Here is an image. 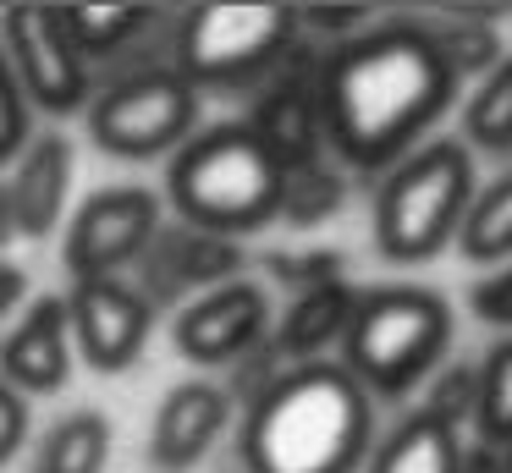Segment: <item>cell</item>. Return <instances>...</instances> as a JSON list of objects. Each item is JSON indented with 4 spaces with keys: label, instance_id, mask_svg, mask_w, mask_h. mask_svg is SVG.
<instances>
[{
    "label": "cell",
    "instance_id": "cell-1",
    "mask_svg": "<svg viewBox=\"0 0 512 473\" xmlns=\"http://www.w3.org/2000/svg\"><path fill=\"white\" fill-rule=\"evenodd\" d=\"M441 39L419 28H380L342 44L320 72L325 138L353 165H386L430 127L452 99Z\"/></svg>",
    "mask_w": 512,
    "mask_h": 473
},
{
    "label": "cell",
    "instance_id": "cell-2",
    "mask_svg": "<svg viewBox=\"0 0 512 473\" xmlns=\"http://www.w3.org/2000/svg\"><path fill=\"white\" fill-rule=\"evenodd\" d=\"M369 446V396L342 363H298L254 396L243 473H353Z\"/></svg>",
    "mask_w": 512,
    "mask_h": 473
},
{
    "label": "cell",
    "instance_id": "cell-3",
    "mask_svg": "<svg viewBox=\"0 0 512 473\" xmlns=\"http://www.w3.org/2000/svg\"><path fill=\"white\" fill-rule=\"evenodd\" d=\"M281 165L265 143L248 132V121H221L177 149L171 160V204L182 209V226L237 237L281 215Z\"/></svg>",
    "mask_w": 512,
    "mask_h": 473
},
{
    "label": "cell",
    "instance_id": "cell-4",
    "mask_svg": "<svg viewBox=\"0 0 512 473\" xmlns=\"http://www.w3.org/2000/svg\"><path fill=\"white\" fill-rule=\"evenodd\" d=\"M446 336H452V308L446 297L424 292V286H380V292L358 297L353 325H347L342 347L358 385L369 391H408L435 358H441Z\"/></svg>",
    "mask_w": 512,
    "mask_h": 473
},
{
    "label": "cell",
    "instance_id": "cell-5",
    "mask_svg": "<svg viewBox=\"0 0 512 473\" xmlns=\"http://www.w3.org/2000/svg\"><path fill=\"white\" fill-rule=\"evenodd\" d=\"M474 204V165L463 143H430L386 176L375 198V242L386 259L419 264L463 226Z\"/></svg>",
    "mask_w": 512,
    "mask_h": 473
},
{
    "label": "cell",
    "instance_id": "cell-6",
    "mask_svg": "<svg viewBox=\"0 0 512 473\" xmlns=\"http://www.w3.org/2000/svg\"><path fill=\"white\" fill-rule=\"evenodd\" d=\"M298 33L292 6H193L177 22V61L171 72L199 88L254 83L270 61H281Z\"/></svg>",
    "mask_w": 512,
    "mask_h": 473
},
{
    "label": "cell",
    "instance_id": "cell-7",
    "mask_svg": "<svg viewBox=\"0 0 512 473\" xmlns=\"http://www.w3.org/2000/svg\"><path fill=\"white\" fill-rule=\"evenodd\" d=\"M193 121H199V94L171 66H138L89 105L94 143L122 160H155L166 149H182L193 138Z\"/></svg>",
    "mask_w": 512,
    "mask_h": 473
},
{
    "label": "cell",
    "instance_id": "cell-8",
    "mask_svg": "<svg viewBox=\"0 0 512 473\" xmlns=\"http://www.w3.org/2000/svg\"><path fill=\"white\" fill-rule=\"evenodd\" d=\"M0 55L12 66L28 110L67 116L89 99V61L67 39L61 6H6L0 11Z\"/></svg>",
    "mask_w": 512,
    "mask_h": 473
},
{
    "label": "cell",
    "instance_id": "cell-9",
    "mask_svg": "<svg viewBox=\"0 0 512 473\" xmlns=\"http://www.w3.org/2000/svg\"><path fill=\"white\" fill-rule=\"evenodd\" d=\"M155 231H160V198L149 187H105V193L83 198L78 215L67 220L61 264H67L72 286L116 281V270L144 259Z\"/></svg>",
    "mask_w": 512,
    "mask_h": 473
},
{
    "label": "cell",
    "instance_id": "cell-10",
    "mask_svg": "<svg viewBox=\"0 0 512 473\" xmlns=\"http://www.w3.org/2000/svg\"><path fill=\"white\" fill-rule=\"evenodd\" d=\"M67 325H72L78 352L94 369L122 374V369H133V358L144 352L155 314H149V303L127 281H83V286H72V297H67Z\"/></svg>",
    "mask_w": 512,
    "mask_h": 473
},
{
    "label": "cell",
    "instance_id": "cell-11",
    "mask_svg": "<svg viewBox=\"0 0 512 473\" xmlns=\"http://www.w3.org/2000/svg\"><path fill=\"white\" fill-rule=\"evenodd\" d=\"M265 292L248 281H226L210 292L188 297L177 314V352L193 363H232L265 336Z\"/></svg>",
    "mask_w": 512,
    "mask_h": 473
},
{
    "label": "cell",
    "instance_id": "cell-12",
    "mask_svg": "<svg viewBox=\"0 0 512 473\" xmlns=\"http://www.w3.org/2000/svg\"><path fill=\"white\" fill-rule=\"evenodd\" d=\"M6 193V215H12V237H50L67 215L72 193V143L67 132H34L17 149L12 176L0 182Z\"/></svg>",
    "mask_w": 512,
    "mask_h": 473
},
{
    "label": "cell",
    "instance_id": "cell-13",
    "mask_svg": "<svg viewBox=\"0 0 512 473\" xmlns=\"http://www.w3.org/2000/svg\"><path fill=\"white\" fill-rule=\"evenodd\" d=\"M237 242L232 237H210V231H193V226H166L160 220V231L149 237L144 248V286H133L138 297L149 303V314H155V303H166V297H182V292H199V286H226L237 270Z\"/></svg>",
    "mask_w": 512,
    "mask_h": 473
},
{
    "label": "cell",
    "instance_id": "cell-14",
    "mask_svg": "<svg viewBox=\"0 0 512 473\" xmlns=\"http://www.w3.org/2000/svg\"><path fill=\"white\" fill-rule=\"evenodd\" d=\"M72 374V325L67 297H34L28 314L0 341V380L17 396H50Z\"/></svg>",
    "mask_w": 512,
    "mask_h": 473
},
{
    "label": "cell",
    "instance_id": "cell-15",
    "mask_svg": "<svg viewBox=\"0 0 512 473\" xmlns=\"http://www.w3.org/2000/svg\"><path fill=\"white\" fill-rule=\"evenodd\" d=\"M226 413H232V402H226L221 385H210V380L171 385L160 413H155V424H149V457L166 473L193 468V462L215 446V435L226 429Z\"/></svg>",
    "mask_w": 512,
    "mask_h": 473
},
{
    "label": "cell",
    "instance_id": "cell-16",
    "mask_svg": "<svg viewBox=\"0 0 512 473\" xmlns=\"http://www.w3.org/2000/svg\"><path fill=\"white\" fill-rule=\"evenodd\" d=\"M248 132H254L270 154H276L281 171L314 165V149H320V132H325V121H320V88L298 83V77L276 83L265 99H259Z\"/></svg>",
    "mask_w": 512,
    "mask_h": 473
},
{
    "label": "cell",
    "instance_id": "cell-17",
    "mask_svg": "<svg viewBox=\"0 0 512 473\" xmlns=\"http://www.w3.org/2000/svg\"><path fill=\"white\" fill-rule=\"evenodd\" d=\"M353 308H358V292H353L347 281H314L309 292H303L298 303L287 308L276 347L287 352V358L320 363V352L331 347V341L347 336V325H353Z\"/></svg>",
    "mask_w": 512,
    "mask_h": 473
},
{
    "label": "cell",
    "instance_id": "cell-18",
    "mask_svg": "<svg viewBox=\"0 0 512 473\" xmlns=\"http://www.w3.org/2000/svg\"><path fill=\"white\" fill-rule=\"evenodd\" d=\"M463 446H457V429H446L441 418L413 413L386 446L375 451V468L369 473H457Z\"/></svg>",
    "mask_w": 512,
    "mask_h": 473
},
{
    "label": "cell",
    "instance_id": "cell-19",
    "mask_svg": "<svg viewBox=\"0 0 512 473\" xmlns=\"http://www.w3.org/2000/svg\"><path fill=\"white\" fill-rule=\"evenodd\" d=\"M61 22H67V39L78 44V55L94 66L105 55H122L144 28H155V11L149 6H61Z\"/></svg>",
    "mask_w": 512,
    "mask_h": 473
},
{
    "label": "cell",
    "instance_id": "cell-20",
    "mask_svg": "<svg viewBox=\"0 0 512 473\" xmlns=\"http://www.w3.org/2000/svg\"><path fill=\"white\" fill-rule=\"evenodd\" d=\"M111 457V424L100 413H67L39 446L34 473H100Z\"/></svg>",
    "mask_w": 512,
    "mask_h": 473
},
{
    "label": "cell",
    "instance_id": "cell-21",
    "mask_svg": "<svg viewBox=\"0 0 512 473\" xmlns=\"http://www.w3.org/2000/svg\"><path fill=\"white\" fill-rule=\"evenodd\" d=\"M457 237H463L468 259H507L512 253V176H501L496 187H485V193L463 209Z\"/></svg>",
    "mask_w": 512,
    "mask_h": 473
},
{
    "label": "cell",
    "instance_id": "cell-22",
    "mask_svg": "<svg viewBox=\"0 0 512 473\" xmlns=\"http://www.w3.org/2000/svg\"><path fill=\"white\" fill-rule=\"evenodd\" d=\"M474 418L490 446H512V341H501L474 374Z\"/></svg>",
    "mask_w": 512,
    "mask_h": 473
},
{
    "label": "cell",
    "instance_id": "cell-23",
    "mask_svg": "<svg viewBox=\"0 0 512 473\" xmlns=\"http://www.w3.org/2000/svg\"><path fill=\"white\" fill-rule=\"evenodd\" d=\"M468 138L485 143V149H507L512 143V61H501L479 83V94L468 99Z\"/></svg>",
    "mask_w": 512,
    "mask_h": 473
},
{
    "label": "cell",
    "instance_id": "cell-24",
    "mask_svg": "<svg viewBox=\"0 0 512 473\" xmlns=\"http://www.w3.org/2000/svg\"><path fill=\"white\" fill-rule=\"evenodd\" d=\"M336 198H342V187H336V176H325L320 165H298V171L281 176V209L298 220H314L325 215V209H336Z\"/></svg>",
    "mask_w": 512,
    "mask_h": 473
},
{
    "label": "cell",
    "instance_id": "cell-25",
    "mask_svg": "<svg viewBox=\"0 0 512 473\" xmlns=\"http://www.w3.org/2000/svg\"><path fill=\"white\" fill-rule=\"evenodd\" d=\"M23 138H28V105H23V94H17V77H12V66H6V55H0V165L17 160Z\"/></svg>",
    "mask_w": 512,
    "mask_h": 473
},
{
    "label": "cell",
    "instance_id": "cell-26",
    "mask_svg": "<svg viewBox=\"0 0 512 473\" xmlns=\"http://www.w3.org/2000/svg\"><path fill=\"white\" fill-rule=\"evenodd\" d=\"M23 435H28V402H23V396H17L6 380H0V462L17 457Z\"/></svg>",
    "mask_w": 512,
    "mask_h": 473
},
{
    "label": "cell",
    "instance_id": "cell-27",
    "mask_svg": "<svg viewBox=\"0 0 512 473\" xmlns=\"http://www.w3.org/2000/svg\"><path fill=\"white\" fill-rule=\"evenodd\" d=\"M474 308L479 319H496V325H512V270L490 275V281L474 286Z\"/></svg>",
    "mask_w": 512,
    "mask_h": 473
},
{
    "label": "cell",
    "instance_id": "cell-28",
    "mask_svg": "<svg viewBox=\"0 0 512 473\" xmlns=\"http://www.w3.org/2000/svg\"><path fill=\"white\" fill-rule=\"evenodd\" d=\"M457 473H507V446H479V451H463V462H457Z\"/></svg>",
    "mask_w": 512,
    "mask_h": 473
},
{
    "label": "cell",
    "instance_id": "cell-29",
    "mask_svg": "<svg viewBox=\"0 0 512 473\" xmlns=\"http://www.w3.org/2000/svg\"><path fill=\"white\" fill-rule=\"evenodd\" d=\"M17 303H23V270H12L0 259V314H12Z\"/></svg>",
    "mask_w": 512,
    "mask_h": 473
},
{
    "label": "cell",
    "instance_id": "cell-30",
    "mask_svg": "<svg viewBox=\"0 0 512 473\" xmlns=\"http://www.w3.org/2000/svg\"><path fill=\"white\" fill-rule=\"evenodd\" d=\"M12 237V215H6V193H0V242Z\"/></svg>",
    "mask_w": 512,
    "mask_h": 473
},
{
    "label": "cell",
    "instance_id": "cell-31",
    "mask_svg": "<svg viewBox=\"0 0 512 473\" xmlns=\"http://www.w3.org/2000/svg\"><path fill=\"white\" fill-rule=\"evenodd\" d=\"M507 473H512V446H507Z\"/></svg>",
    "mask_w": 512,
    "mask_h": 473
}]
</instances>
